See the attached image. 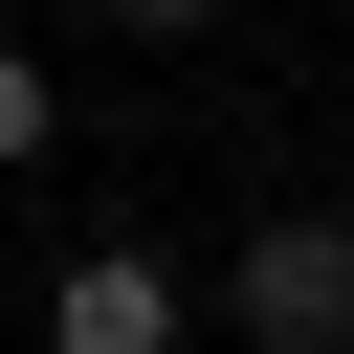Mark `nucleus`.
Here are the masks:
<instances>
[{"label": "nucleus", "instance_id": "obj_1", "mask_svg": "<svg viewBox=\"0 0 354 354\" xmlns=\"http://www.w3.org/2000/svg\"><path fill=\"white\" fill-rule=\"evenodd\" d=\"M221 310H243L266 354H354V221H332V199H288V221H243V266H221Z\"/></svg>", "mask_w": 354, "mask_h": 354}, {"label": "nucleus", "instance_id": "obj_3", "mask_svg": "<svg viewBox=\"0 0 354 354\" xmlns=\"http://www.w3.org/2000/svg\"><path fill=\"white\" fill-rule=\"evenodd\" d=\"M44 133H66V88H44V66H22V44H0V177H22V155H44Z\"/></svg>", "mask_w": 354, "mask_h": 354}, {"label": "nucleus", "instance_id": "obj_4", "mask_svg": "<svg viewBox=\"0 0 354 354\" xmlns=\"http://www.w3.org/2000/svg\"><path fill=\"white\" fill-rule=\"evenodd\" d=\"M111 22H133V44H199V22H221V0H111Z\"/></svg>", "mask_w": 354, "mask_h": 354}, {"label": "nucleus", "instance_id": "obj_2", "mask_svg": "<svg viewBox=\"0 0 354 354\" xmlns=\"http://www.w3.org/2000/svg\"><path fill=\"white\" fill-rule=\"evenodd\" d=\"M44 354H177V266H155V243H66Z\"/></svg>", "mask_w": 354, "mask_h": 354}]
</instances>
